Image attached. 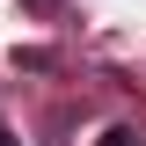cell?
I'll return each mask as SVG.
<instances>
[{
  "label": "cell",
  "mask_w": 146,
  "mask_h": 146,
  "mask_svg": "<svg viewBox=\"0 0 146 146\" xmlns=\"http://www.w3.org/2000/svg\"><path fill=\"white\" fill-rule=\"evenodd\" d=\"M95 146H146V131H131V124H110V131H102Z\"/></svg>",
  "instance_id": "1"
},
{
  "label": "cell",
  "mask_w": 146,
  "mask_h": 146,
  "mask_svg": "<svg viewBox=\"0 0 146 146\" xmlns=\"http://www.w3.org/2000/svg\"><path fill=\"white\" fill-rule=\"evenodd\" d=\"M0 146H15V139H7V124H0Z\"/></svg>",
  "instance_id": "2"
},
{
  "label": "cell",
  "mask_w": 146,
  "mask_h": 146,
  "mask_svg": "<svg viewBox=\"0 0 146 146\" xmlns=\"http://www.w3.org/2000/svg\"><path fill=\"white\" fill-rule=\"evenodd\" d=\"M36 7H44V0H36Z\"/></svg>",
  "instance_id": "3"
}]
</instances>
